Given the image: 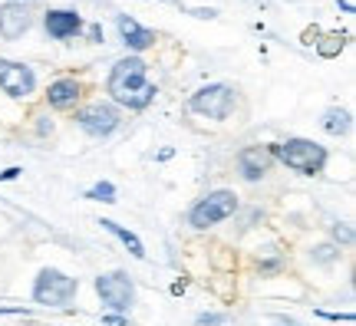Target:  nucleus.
I'll return each instance as SVG.
<instances>
[{"mask_svg": "<svg viewBox=\"0 0 356 326\" xmlns=\"http://www.w3.org/2000/svg\"><path fill=\"white\" fill-rule=\"evenodd\" d=\"M270 326H297V323L287 320V316H270Z\"/></svg>", "mask_w": 356, "mask_h": 326, "instance_id": "5701e85b", "label": "nucleus"}, {"mask_svg": "<svg viewBox=\"0 0 356 326\" xmlns=\"http://www.w3.org/2000/svg\"><path fill=\"white\" fill-rule=\"evenodd\" d=\"M79 30H83L79 13H73V10H50L47 13V33H50V37L66 40V37H76Z\"/></svg>", "mask_w": 356, "mask_h": 326, "instance_id": "9b49d317", "label": "nucleus"}, {"mask_svg": "<svg viewBox=\"0 0 356 326\" xmlns=\"http://www.w3.org/2000/svg\"><path fill=\"white\" fill-rule=\"evenodd\" d=\"M0 89H3L10 99H26V96H33V89H37V76L24 63L0 60Z\"/></svg>", "mask_w": 356, "mask_h": 326, "instance_id": "6e6552de", "label": "nucleus"}, {"mask_svg": "<svg viewBox=\"0 0 356 326\" xmlns=\"http://www.w3.org/2000/svg\"><path fill=\"white\" fill-rule=\"evenodd\" d=\"M79 96H83V86H79L76 79H56L47 89V102H50L53 109H70V106L79 102Z\"/></svg>", "mask_w": 356, "mask_h": 326, "instance_id": "f8f14e48", "label": "nucleus"}, {"mask_svg": "<svg viewBox=\"0 0 356 326\" xmlns=\"http://www.w3.org/2000/svg\"><path fill=\"white\" fill-rule=\"evenodd\" d=\"M238 208H241V201H238V195H234V191H231V188H215V191L202 195V198L191 204L188 225L195 227V231H211V227H218L221 221L234 218V214H238Z\"/></svg>", "mask_w": 356, "mask_h": 326, "instance_id": "20e7f679", "label": "nucleus"}, {"mask_svg": "<svg viewBox=\"0 0 356 326\" xmlns=\"http://www.w3.org/2000/svg\"><path fill=\"white\" fill-rule=\"evenodd\" d=\"M330 244H337V247H340V251H343V247H353V227L346 225V221H333V227H330Z\"/></svg>", "mask_w": 356, "mask_h": 326, "instance_id": "dca6fc26", "label": "nucleus"}, {"mask_svg": "<svg viewBox=\"0 0 356 326\" xmlns=\"http://www.w3.org/2000/svg\"><path fill=\"white\" fill-rule=\"evenodd\" d=\"M274 168V155H270V145H248V149L238 152V175L244 181H261L267 178V172Z\"/></svg>", "mask_w": 356, "mask_h": 326, "instance_id": "1a4fd4ad", "label": "nucleus"}, {"mask_svg": "<svg viewBox=\"0 0 356 326\" xmlns=\"http://www.w3.org/2000/svg\"><path fill=\"white\" fill-rule=\"evenodd\" d=\"M225 323V313H198L195 326H221Z\"/></svg>", "mask_w": 356, "mask_h": 326, "instance_id": "aec40b11", "label": "nucleus"}, {"mask_svg": "<svg viewBox=\"0 0 356 326\" xmlns=\"http://www.w3.org/2000/svg\"><path fill=\"white\" fill-rule=\"evenodd\" d=\"M191 113L204 115V119H215V122H225L231 113H234V89L225 86V83H215V86H204L191 96Z\"/></svg>", "mask_w": 356, "mask_h": 326, "instance_id": "423d86ee", "label": "nucleus"}, {"mask_svg": "<svg viewBox=\"0 0 356 326\" xmlns=\"http://www.w3.org/2000/svg\"><path fill=\"white\" fill-rule=\"evenodd\" d=\"M119 33H122V43H126L129 50H145V47L155 43L152 30H145L142 24H136L132 17H119Z\"/></svg>", "mask_w": 356, "mask_h": 326, "instance_id": "ddd939ff", "label": "nucleus"}, {"mask_svg": "<svg viewBox=\"0 0 356 326\" xmlns=\"http://www.w3.org/2000/svg\"><path fill=\"white\" fill-rule=\"evenodd\" d=\"M89 201H106V204H113L115 201V185L113 181H99V185H92V188L86 191Z\"/></svg>", "mask_w": 356, "mask_h": 326, "instance_id": "a211bd4d", "label": "nucleus"}, {"mask_svg": "<svg viewBox=\"0 0 356 326\" xmlns=\"http://www.w3.org/2000/svg\"><path fill=\"white\" fill-rule=\"evenodd\" d=\"M30 30V13L24 3H3L0 7V37L3 40H17Z\"/></svg>", "mask_w": 356, "mask_h": 326, "instance_id": "9d476101", "label": "nucleus"}, {"mask_svg": "<svg viewBox=\"0 0 356 326\" xmlns=\"http://www.w3.org/2000/svg\"><path fill=\"white\" fill-rule=\"evenodd\" d=\"M13 178H20V168H7V172H0V181H13Z\"/></svg>", "mask_w": 356, "mask_h": 326, "instance_id": "4be33fe9", "label": "nucleus"}, {"mask_svg": "<svg viewBox=\"0 0 356 326\" xmlns=\"http://www.w3.org/2000/svg\"><path fill=\"white\" fill-rule=\"evenodd\" d=\"M92 287H96V297L106 307V313L126 316L136 303V280L126 270H102V274H96Z\"/></svg>", "mask_w": 356, "mask_h": 326, "instance_id": "39448f33", "label": "nucleus"}, {"mask_svg": "<svg viewBox=\"0 0 356 326\" xmlns=\"http://www.w3.org/2000/svg\"><path fill=\"white\" fill-rule=\"evenodd\" d=\"M350 129H353V115L346 113V109H330V113L323 115V132H327V136L340 138V136H346Z\"/></svg>", "mask_w": 356, "mask_h": 326, "instance_id": "2eb2a0df", "label": "nucleus"}, {"mask_svg": "<svg viewBox=\"0 0 356 326\" xmlns=\"http://www.w3.org/2000/svg\"><path fill=\"white\" fill-rule=\"evenodd\" d=\"M99 225H102V231H109L113 238H119V241H122V244H126V251L132 254L136 261H142V257H145V244H142V241L136 238V234H132L129 227H122V225H119V221H113V218H102Z\"/></svg>", "mask_w": 356, "mask_h": 326, "instance_id": "4468645a", "label": "nucleus"}, {"mask_svg": "<svg viewBox=\"0 0 356 326\" xmlns=\"http://www.w3.org/2000/svg\"><path fill=\"white\" fill-rule=\"evenodd\" d=\"M109 96L132 113L149 109L155 99V86L145 79V60H139V56L119 60L109 73Z\"/></svg>", "mask_w": 356, "mask_h": 326, "instance_id": "f257e3e1", "label": "nucleus"}, {"mask_svg": "<svg viewBox=\"0 0 356 326\" xmlns=\"http://www.w3.org/2000/svg\"><path fill=\"white\" fill-rule=\"evenodd\" d=\"M119 122H122V115H119V109L113 102H89V106H83L76 113V126L92 138L113 136L119 129Z\"/></svg>", "mask_w": 356, "mask_h": 326, "instance_id": "0eeeda50", "label": "nucleus"}, {"mask_svg": "<svg viewBox=\"0 0 356 326\" xmlns=\"http://www.w3.org/2000/svg\"><path fill=\"white\" fill-rule=\"evenodd\" d=\"M79 293V280L76 277L63 274V270H56V267H43L33 280V303L37 307H47V310H66L70 303L76 300Z\"/></svg>", "mask_w": 356, "mask_h": 326, "instance_id": "7ed1b4c3", "label": "nucleus"}, {"mask_svg": "<svg viewBox=\"0 0 356 326\" xmlns=\"http://www.w3.org/2000/svg\"><path fill=\"white\" fill-rule=\"evenodd\" d=\"M270 155L287 172H297V175H307V178L320 175L327 168V158H330V152L323 149L320 142H314V138H287V142H277V145H270Z\"/></svg>", "mask_w": 356, "mask_h": 326, "instance_id": "f03ea898", "label": "nucleus"}, {"mask_svg": "<svg viewBox=\"0 0 356 326\" xmlns=\"http://www.w3.org/2000/svg\"><path fill=\"white\" fill-rule=\"evenodd\" d=\"M343 43H346V37H340V33H330V37H323L317 43V50H320V56H337V53L343 50Z\"/></svg>", "mask_w": 356, "mask_h": 326, "instance_id": "6ab92c4d", "label": "nucleus"}, {"mask_svg": "<svg viewBox=\"0 0 356 326\" xmlns=\"http://www.w3.org/2000/svg\"><path fill=\"white\" fill-rule=\"evenodd\" d=\"M310 257H314V263H337L340 261V247L337 244H317L310 251Z\"/></svg>", "mask_w": 356, "mask_h": 326, "instance_id": "f3484780", "label": "nucleus"}, {"mask_svg": "<svg viewBox=\"0 0 356 326\" xmlns=\"http://www.w3.org/2000/svg\"><path fill=\"white\" fill-rule=\"evenodd\" d=\"M102 326H129V320L122 313H102Z\"/></svg>", "mask_w": 356, "mask_h": 326, "instance_id": "412c9836", "label": "nucleus"}]
</instances>
